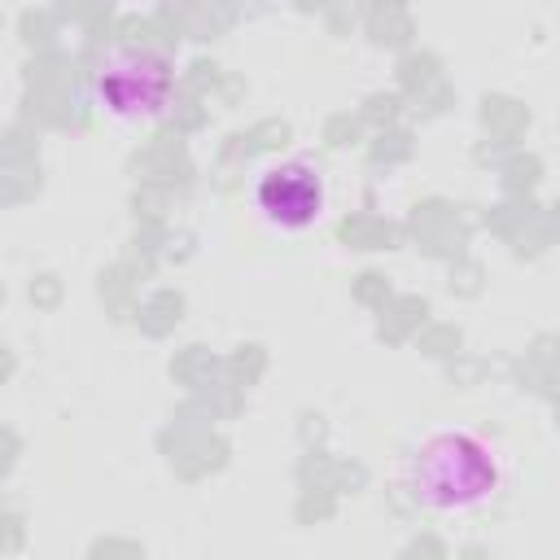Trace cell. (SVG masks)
I'll list each match as a JSON object with an SVG mask.
<instances>
[{
	"instance_id": "obj_2",
	"label": "cell",
	"mask_w": 560,
	"mask_h": 560,
	"mask_svg": "<svg viewBox=\"0 0 560 560\" xmlns=\"http://www.w3.org/2000/svg\"><path fill=\"white\" fill-rule=\"evenodd\" d=\"M96 101L118 122H153L171 101V61L144 48L114 52L96 74Z\"/></svg>"
},
{
	"instance_id": "obj_1",
	"label": "cell",
	"mask_w": 560,
	"mask_h": 560,
	"mask_svg": "<svg viewBox=\"0 0 560 560\" xmlns=\"http://www.w3.org/2000/svg\"><path fill=\"white\" fill-rule=\"evenodd\" d=\"M407 486L429 512H472L499 494L503 459L494 442L472 429H438L416 446Z\"/></svg>"
},
{
	"instance_id": "obj_3",
	"label": "cell",
	"mask_w": 560,
	"mask_h": 560,
	"mask_svg": "<svg viewBox=\"0 0 560 560\" xmlns=\"http://www.w3.org/2000/svg\"><path fill=\"white\" fill-rule=\"evenodd\" d=\"M328 192H324V175L311 162H271L258 179H254V210L280 228V232H306L311 223L324 219Z\"/></svg>"
}]
</instances>
